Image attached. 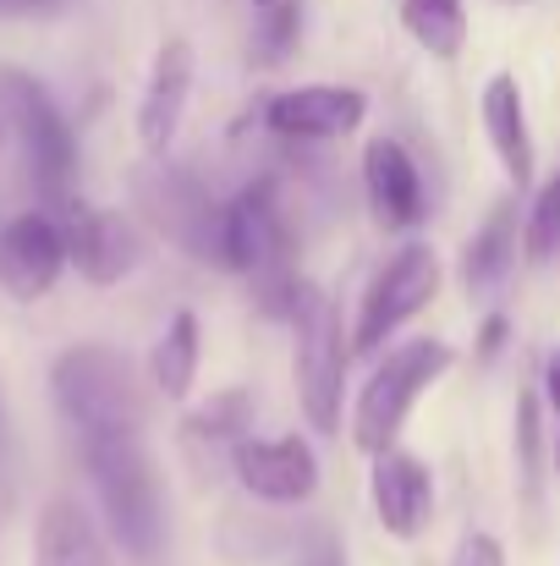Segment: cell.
Segmentation results:
<instances>
[{
    "label": "cell",
    "instance_id": "obj_11",
    "mask_svg": "<svg viewBox=\"0 0 560 566\" xmlns=\"http://www.w3.org/2000/svg\"><path fill=\"white\" fill-rule=\"evenodd\" d=\"M264 127L286 144H330L363 127L369 116V94L363 88H341V83H308V88H281L264 99Z\"/></svg>",
    "mask_w": 560,
    "mask_h": 566
},
{
    "label": "cell",
    "instance_id": "obj_29",
    "mask_svg": "<svg viewBox=\"0 0 560 566\" xmlns=\"http://www.w3.org/2000/svg\"><path fill=\"white\" fill-rule=\"evenodd\" d=\"M500 347H506V319H500V314H495V319H489V325H484V358H495V353H500Z\"/></svg>",
    "mask_w": 560,
    "mask_h": 566
},
{
    "label": "cell",
    "instance_id": "obj_7",
    "mask_svg": "<svg viewBox=\"0 0 560 566\" xmlns=\"http://www.w3.org/2000/svg\"><path fill=\"white\" fill-rule=\"evenodd\" d=\"M440 292V253L423 242H406L401 253H390L373 281L363 286L358 303V325H352V353H379L406 319H418Z\"/></svg>",
    "mask_w": 560,
    "mask_h": 566
},
{
    "label": "cell",
    "instance_id": "obj_9",
    "mask_svg": "<svg viewBox=\"0 0 560 566\" xmlns=\"http://www.w3.org/2000/svg\"><path fill=\"white\" fill-rule=\"evenodd\" d=\"M61 220V237H66V264H77L83 281L94 286H116L138 270L144 248H138V231L121 209H99V203H83V198H66L55 209Z\"/></svg>",
    "mask_w": 560,
    "mask_h": 566
},
{
    "label": "cell",
    "instance_id": "obj_19",
    "mask_svg": "<svg viewBox=\"0 0 560 566\" xmlns=\"http://www.w3.org/2000/svg\"><path fill=\"white\" fill-rule=\"evenodd\" d=\"M198 364H203V331H198V314L182 308L171 314V325L160 331L155 353H149V375H155V390L166 401H182L187 390L198 385Z\"/></svg>",
    "mask_w": 560,
    "mask_h": 566
},
{
    "label": "cell",
    "instance_id": "obj_4",
    "mask_svg": "<svg viewBox=\"0 0 560 566\" xmlns=\"http://www.w3.org/2000/svg\"><path fill=\"white\" fill-rule=\"evenodd\" d=\"M0 122L22 149V166H28L39 203L61 209L72 198V177H77V133H72L66 111L55 105V94L33 72L0 66Z\"/></svg>",
    "mask_w": 560,
    "mask_h": 566
},
{
    "label": "cell",
    "instance_id": "obj_8",
    "mask_svg": "<svg viewBox=\"0 0 560 566\" xmlns=\"http://www.w3.org/2000/svg\"><path fill=\"white\" fill-rule=\"evenodd\" d=\"M138 203L149 209V220L177 248H187L198 264H220V203H214V192L203 188L192 171L171 166L160 155V166H149L138 177Z\"/></svg>",
    "mask_w": 560,
    "mask_h": 566
},
{
    "label": "cell",
    "instance_id": "obj_1",
    "mask_svg": "<svg viewBox=\"0 0 560 566\" xmlns=\"http://www.w3.org/2000/svg\"><path fill=\"white\" fill-rule=\"evenodd\" d=\"M220 270L253 281V303L270 319H292L303 275H297V237L275 177H253L220 203Z\"/></svg>",
    "mask_w": 560,
    "mask_h": 566
},
{
    "label": "cell",
    "instance_id": "obj_24",
    "mask_svg": "<svg viewBox=\"0 0 560 566\" xmlns=\"http://www.w3.org/2000/svg\"><path fill=\"white\" fill-rule=\"evenodd\" d=\"M297 28H303V6L297 0H275L264 6V28H258V61H281L292 44H297Z\"/></svg>",
    "mask_w": 560,
    "mask_h": 566
},
{
    "label": "cell",
    "instance_id": "obj_6",
    "mask_svg": "<svg viewBox=\"0 0 560 566\" xmlns=\"http://www.w3.org/2000/svg\"><path fill=\"white\" fill-rule=\"evenodd\" d=\"M451 364H456V353L440 336H418V342L390 347L384 364L369 375V385L358 390V407H352V440H358V451H369V457L390 451L395 434H401V423L412 418V407L440 385V375Z\"/></svg>",
    "mask_w": 560,
    "mask_h": 566
},
{
    "label": "cell",
    "instance_id": "obj_16",
    "mask_svg": "<svg viewBox=\"0 0 560 566\" xmlns=\"http://www.w3.org/2000/svg\"><path fill=\"white\" fill-rule=\"evenodd\" d=\"M478 111H484V133H489V149H495L500 171L511 177V188H528L533 182V166H539V149H533L522 83L511 72H495L484 83V105Z\"/></svg>",
    "mask_w": 560,
    "mask_h": 566
},
{
    "label": "cell",
    "instance_id": "obj_31",
    "mask_svg": "<svg viewBox=\"0 0 560 566\" xmlns=\"http://www.w3.org/2000/svg\"><path fill=\"white\" fill-rule=\"evenodd\" d=\"M556 468H560V434H556Z\"/></svg>",
    "mask_w": 560,
    "mask_h": 566
},
{
    "label": "cell",
    "instance_id": "obj_18",
    "mask_svg": "<svg viewBox=\"0 0 560 566\" xmlns=\"http://www.w3.org/2000/svg\"><path fill=\"white\" fill-rule=\"evenodd\" d=\"M511 264H517V203L500 198L462 248V286L473 297H489L511 275Z\"/></svg>",
    "mask_w": 560,
    "mask_h": 566
},
{
    "label": "cell",
    "instance_id": "obj_15",
    "mask_svg": "<svg viewBox=\"0 0 560 566\" xmlns=\"http://www.w3.org/2000/svg\"><path fill=\"white\" fill-rule=\"evenodd\" d=\"M192 44L187 39H166L155 50V66H149V83H144V99H138V144L160 160L171 155L177 133H182L187 99H192Z\"/></svg>",
    "mask_w": 560,
    "mask_h": 566
},
{
    "label": "cell",
    "instance_id": "obj_25",
    "mask_svg": "<svg viewBox=\"0 0 560 566\" xmlns=\"http://www.w3.org/2000/svg\"><path fill=\"white\" fill-rule=\"evenodd\" d=\"M451 566H511V562H506V545H500L495 534L473 528V534H462V545H456Z\"/></svg>",
    "mask_w": 560,
    "mask_h": 566
},
{
    "label": "cell",
    "instance_id": "obj_32",
    "mask_svg": "<svg viewBox=\"0 0 560 566\" xmlns=\"http://www.w3.org/2000/svg\"><path fill=\"white\" fill-rule=\"evenodd\" d=\"M0 138H6V122H0Z\"/></svg>",
    "mask_w": 560,
    "mask_h": 566
},
{
    "label": "cell",
    "instance_id": "obj_14",
    "mask_svg": "<svg viewBox=\"0 0 560 566\" xmlns=\"http://www.w3.org/2000/svg\"><path fill=\"white\" fill-rule=\"evenodd\" d=\"M363 192H369V214L379 231H412L429 220L423 171L395 138H373L363 149Z\"/></svg>",
    "mask_w": 560,
    "mask_h": 566
},
{
    "label": "cell",
    "instance_id": "obj_5",
    "mask_svg": "<svg viewBox=\"0 0 560 566\" xmlns=\"http://www.w3.org/2000/svg\"><path fill=\"white\" fill-rule=\"evenodd\" d=\"M292 379H297V401H303V418L319 429V434H341V396H347V358H352V336L341 331V308L303 281L297 292V308H292Z\"/></svg>",
    "mask_w": 560,
    "mask_h": 566
},
{
    "label": "cell",
    "instance_id": "obj_21",
    "mask_svg": "<svg viewBox=\"0 0 560 566\" xmlns=\"http://www.w3.org/2000/svg\"><path fill=\"white\" fill-rule=\"evenodd\" d=\"M253 418H258V401L253 390H214L203 407L187 412V434L192 440H209V446H242L253 434Z\"/></svg>",
    "mask_w": 560,
    "mask_h": 566
},
{
    "label": "cell",
    "instance_id": "obj_3",
    "mask_svg": "<svg viewBox=\"0 0 560 566\" xmlns=\"http://www.w3.org/2000/svg\"><path fill=\"white\" fill-rule=\"evenodd\" d=\"M50 396L66 418V429L83 440L99 434H144V385L127 353L83 342L66 347L50 369Z\"/></svg>",
    "mask_w": 560,
    "mask_h": 566
},
{
    "label": "cell",
    "instance_id": "obj_12",
    "mask_svg": "<svg viewBox=\"0 0 560 566\" xmlns=\"http://www.w3.org/2000/svg\"><path fill=\"white\" fill-rule=\"evenodd\" d=\"M66 270V237L55 209H28L0 226V286L17 303H39Z\"/></svg>",
    "mask_w": 560,
    "mask_h": 566
},
{
    "label": "cell",
    "instance_id": "obj_2",
    "mask_svg": "<svg viewBox=\"0 0 560 566\" xmlns=\"http://www.w3.org/2000/svg\"><path fill=\"white\" fill-rule=\"evenodd\" d=\"M83 468L94 479L99 512L116 534V545L138 566H160L171 551V501L160 484V468L149 457L144 434H99L83 440Z\"/></svg>",
    "mask_w": 560,
    "mask_h": 566
},
{
    "label": "cell",
    "instance_id": "obj_23",
    "mask_svg": "<svg viewBox=\"0 0 560 566\" xmlns=\"http://www.w3.org/2000/svg\"><path fill=\"white\" fill-rule=\"evenodd\" d=\"M522 253H528L533 264H556L560 259V171L539 188L528 220H522Z\"/></svg>",
    "mask_w": 560,
    "mask_h": 566
},
{
    "label": "cell",
    "instance_id": "obj_17",
    "mask_svg": "<svg viewBox=\"0 0 560 566\" xmlns=\"http://www.w3.org/2000/svg\"><path fill=\"white\" fill-rule=\"evenodd\" d=\"M33 566H116V556H110L105 528L88 517V506L72 495H55L44 501L39 528H33Z\"/></svg>",
    "mask_w": 560,
    "mask_h": 566
},
{
    "label": "cell",
    "instance_id": "obj_28",
    "mask_svg": "<svg viewBox=\"0 0 560 566\" xmlns=\"http://www.w3.org/2000/svg\"><path fill=\"white\" fill-rule=\"evenodd\" d=\"M61 0H0V17H44L55 11Z\"/></svg>",
    "mask_w": 560,
    "mask_h": 566
},
{
    "label": "cell",
    "instance_id": "obj_10",
    "mask_svg": "<svg viewBox=\"0 0 560 566\" xmlns=\"http://www.w3.org/2000/svg\"><path fill=\"white\" fill-rule=\"evenodd\" d=\"M231 473L264 506H303L319 490V457L303 434H275V440L247 434L242 446H231Z\"/></svg>",
    "mask_w": 560,
    "mask_h": 566
},
{
    "label": "cell",
    "instance_id": "obj_26",
    "mask_svg": "<svg viewBox=\"0 0 560 566\" xmlns=\"http://www.w3.org/2000/svg\"><path fill=\"white\" fill-rule=\"evenodd\" d=\"M297 566H347V551H341V539H336V534H314Z\"/></svg>",
    "mask_w": 560,
    "mask_h": 566
},
{
    "label": "cell",
    "instance_id": "obj_13",
    "mask_svg": "<svg viewBox=\"0 0 560 566\" xmlns=\"http://www.w3.org/2000/svg\"><path fill=\"white\" fill-rule=\"evenodd\" d=\"M369 501H373V517L390 539H418L434 517V473L423 457L390 446L373 457V473H369Z\"/></svg>",
    "mask_w": 560,
    "mask_h": 566
},
{
    "label": "cell",
    "instance_id": "obj_30",
    "mask_svg": "<svg viewBox=\"0 0 560 566\" xmlns=\"http://www.w3.org/2000/svg\"><path fill=\"white\" fill-rule=\"evenodd\" d=\"M253 6H258V11H264V6H275V0H253Z\"/></svg>",
    "mask_w": 560,
    "mask_h": 566
},
{
    "label": "cell",
    "instance_id": "obj_22",
    "mask_svg": "<svg viewBox=\"0 0 560 566\" xmlns=\"http://www.w3.org/2000/svg\"><path fill=\"white\" fill-rule=\"evenodd\" d=\"M511 446H517V479H522V501L528 512H539L545 501V396L522 390L517 396V418H511Z\"/></svg>",
    "mask_w": 560,
    "mask_h": 566
},
{
    "label": "cell",
    "instance_id": "obj_27",
    "mask_svg": "<svg viewBox=\"0 0 560 566\" xmlns=\"http://www.w3.org/2000/svg\"><path fill=\"white\" fill-rule=\"evenodd\" d=\"M539 396H545V407L556 412V423H560V347H550V358H545V379H539Z\"/></svg>",
    "mask_w": 560,
    "mask_h": 566
},
{
    "label": "cell",
    "instance_id": "obj_20",
    "mask_svg": "<svg viewBox=\"0 0 560 566\" xmlns=\"http://www.w3.org/2000/svg\"><path fill=\"white\" fill-rule=\"evenodd\" d=\"M401 28L434 61H456L467 50V0H401Z\"/></svg>",
    "mask_w": 560,
    "mask_h": 566
}]
</instances>
